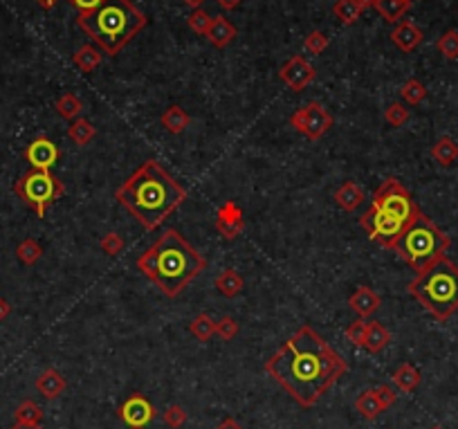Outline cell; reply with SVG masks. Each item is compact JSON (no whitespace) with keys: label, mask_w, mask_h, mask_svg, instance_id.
Here are the masks:
<instances>
[{"label":"cell","mask_w":458,"mask_h":429,"mask_svg":"<svg viewBox=\"0 0 458 429\" xmlns=\"http://www.w3.org/2000/svg\"><path fill=\"white\" fill-rule=\"evenodd\" d=\"M407 290L432 317L447 321L458 311V266L442 256L432 268L416 274Z\"/></svg>","instance_id":"5b68a950"},{"label":"cell","mask_w":458,"mask_h":429,"mask_svg":"<svg viewBox=\"0 0 458 429\" xmlns=\"http://www.w3.org/2000/svg\"><path fill=\"white\" fill-rule=\"evenodd\" d=\"M99 248L108 254V256H117L121 250H124V238H121L117 232H108L103 238H101V243H99Z\"/></svg>","instance_id":"60d3db41"},{"label":"cell","mask_w":458,"mask_h":429,"mask_svg":"<svg viewBox=\"0 0 458 429\" xmlns=\"http://www.w3.org/2000/svg\"><path fill=\"white\" fill-rule=\"evenodd\" d=\"M189 330H191V335L195 337V340L207 342V340H211L213 335H216V321H213L209 315L200 313L198 317H193V319H191Z\"/></svg>","instance_id":"4dcf8cb0"},{"label":"cell","mask_w":458,"mask_h":429,"mask_svg":"<svg viewBox=\"0 0 458 429\" xmlns=\"http://www.w3.org/2000/svg\"><path fill=\"white\" fill-rule=\"evenodd\" d=\"M54 108L58 113V117H63V119H76V117H81V111H83V104L81 99L76 97L74 93H66V95H61L56 101H54Z\"/></svg>","instance_id":"f546056e"},{"label":"cell","mask_w":458,"mask_h":429,"mask_svg":"<svg viewBox=\"0 0 458 429\" xmlns=\"http://www.w3.org/2000/svg\"><path fill=\"white\" fill-rule=\"evenodd\" d=\"M429 429H445V427H440V425H434V427H429Z\"/></svg>","instance_id":"f5cc1de1"},{"label":"cell","mask_w":458,"mask_h":429,"mask_svg":"<svg viewBox=\"0 0 458 429\" xmlns=\"http://www.w3.org/2000/svg\"><path fill=\"white\" fill-rule=\"evenodd\" d=\"M362 11L364 7L357 0H337V3L332 5V16L344 25H353L362 16Z\"/></svg>","instance_id":"83f0119b"},{"label":"cell","mask_w":458,"mask_h":429,"mask_svg":"<svg viewBox=\"0 0 458 429\" xmlns=\"http://www.w3.org/2000/svg\"><path fill=\"white\" fill-rule=\"evenodd\" d=\"M348 306H350V311L357 313V315L364 319V317H371L373 313H377V311H380L382 299H380V295L375 293L373 288L362 286V288H357V290H355L353 295H350Z\"/></svg>","instance_id":"9a60e30c"},{"label":"cell","mask_w":458,"mask_h":429,"mask_svg":"<svg viewBox=\"0 0 458 429\" xmlns=\"http://www.w3.org/2000/svg\"><path fill=\"white\" fill-rule=\"evenodd\" d=\"M315 76H317V72H315L312 64L305 56H301V54H295L279 70V79L290 90H295V93H301L303 88H308L315 81Z\"/></svg>","instance_id":"8fae6325"},{"label":"cell","mask_w":458,"mask_h":429,"mask_svg":"<svg viewBox=\"0 0 458 429\" xmlns=\"http://www.w3.org/2000/svg\"><path fill=\"white\" fill-rule=\"evenodd\" d=\"M400 97H402V101L409 104V106H418V104H422L424 97H427V88H424V84L418 81V79H409V81L400 88Z\"/></svg>","instance_id":"836d02e7"},{"label":"cell","mask_w":458,"mask_h":429,"mask_svg":"<svg viewBox=\"0 0 458 429\" xmlns=\"http://www.w3.org/2000/svg\"><path fill=\"white\" fill-rule=\"evenodd\" d=\"M366 328H369V321H364L362 317L350 321L348 328H346V340L355 346H362L364 344V337H366Z\"/></svg>","instance_id":"74e56055"},{"label":"cell","mask_w":458,"mask_h":429,"mask_svg":"<svg viewBox=\"0 0 458 429\" xmlns=\"http://www.w3.org/2000/svg\"><path fill=\"white\" fill-rule=\"evenodd\" d=\"M436 48L442 56L449 59V61L458 59V32L456 29H447V32L438 39Z\"/></svg>","instance_id":"e575fe53"},{"label":"cell","mask_w":458,"mask_h":429,"mask_svg":"<svg viewBox=\"0 0 458 429\" xmlns=\"http://www.w3.org/2000/svg\"><path fill=\"white\" fill-rule=\"evenodd\" d=\"M101 3H103V0H70V5L79 9V14H88V11H93V9H97Z\"/></svg>","instance_id":"ee69618b"},{"label":"cell","mask_w":458,"mask_h":429,"mask_svg":"<svg viewBox=\"0 0 458 429\" xmlns=\"http://www.w3.org/2000/svg\"><path fill=\"white\" fill-rule=\"evenodd\" d=\"M265 371L301 407H312L346 371V360L312 326L303 324L265 362Z\"/></svg>","instance_id":"6da1fadb"},{"label":"cell","mask_w":458,"mask_h":429,"mask_svg":"<svg viewBox=\"0 0 458 429\" xmlns=\"http://www.w3.org/2000/svg\"><path fill=\"white\" fill-rule=\"evenodd\" d=\"M360 225L364 227L366 236L371 241H375L377 245L389 248V250H393V245L398 243L400 234L407 229V225L400 218H395L393 213L380 209L375 205H369V209L362 213Z\"/></svg>","instance_id":"9c48e42d"},{"label":"cell","mask_w":458,"mask_h":429,"mask_svg":"<svg viewBox=\"0 0 458 429\" xmlns=\"http://www.w3.org/2000/svg\"><path fill=\"white\" fill-rule=\"evenodd\" d=\"M11 429H43L41 425H27V423H16Z\"/></svg>","instance_id":"681fc988"},{"label":"cell","mask_w":458,"mask_h":429,"mask_svg":"<svg viewBox=\"0 0 458 429\" xmlns=\"http://www.w3.org/2000/svg\"><path fill=\"white\" fill-rule=\"evenodd\" d=\"M432 158L440 164V166H452L458 160V144L452 137L442 135L436 140V144L432 146Z\"/></svg>","instance_id":"603a6c76"},{"label":"cell","mask_w":458,"mask_h":429,"mask_svg":"<svg viewBox=\"0 0 458 429\" xmlns=\"http://www.w3.org/2000/svg\"><path fill=\"white\" fill-rule=\"evenodd\" d=\"M58 158H61V151L48 135H39L36 140H32L25 148V160L32 168H39V171H50L58 162Z\"/></svg>","instance_id":"7c38bea8"},{"label":"cell","mask_w":458,"mask_h":429,"mask_svg":"<svg viewBox=\"0 0 458 429\" xmlns=\"http://www.w3.org/2000/svg\"><path fill=\"white\" fill-rule=\"evenodd\" d=\"M449 245L452 238L429 216H424L420 211L416 221L400 234L398 243L393 245V252H398L402 261L416 274H420L427 268H432L436 261H440L449 250Z\"/></svg>","instance_id":"8992f818"},{"label":"cell","mask_w":458,"mask_h":429,"mask_svg":"<svg viewBox=\"0 0 458 429\" xmlns=\"http://www.w3.org/2000/svg\"><path fill=\"white\" fill-rule=\"evenodd\" d=\"M14 191H16V196L25 205H29L36 211L39 218H45V209H48L56 198L66 193V185L50 171L32 168V171H27L23 178L16 180Z\"/></svg>","instance_id":"52a82bcc"},{"label":"cell","mask_w":458,"mask_h":429,"mask_svg":"<svg viewBox=\"0 0 458 429\" xmlns=\"http://www.w3.org/2000/svg\"><path fill=\"white\" fill-rule=\"evenodd\" d=\"M424 34H422V29L418 25H414L411 21H402L398 27L391 32V41L398 45V48L402 52H414L418 45L422 43Z\"/></svg>","instance_id":"e0dca14e"},{"label":"cell","mask_w":458,"mask_h":429,"mask_svg":"<svg viewBox=\"0 0 458 429\" xmlns=\"http://www.w3.org/2000/svg\"><path fill=\"white\" fill-rule=\"evenodd\" d=\"M409 119V108L404 104H400V101H395V104H389L387 106V111H385V121L389 126H402L404 121Z\"/></svg>","instance_id":"d590c367"},{"label":"cell","mask_w":458,"mask_h":429,"mask_svg":"<svg viewBox=\"0 0 458 429\" xmlns=\"http://www.w3.org/2000/svg\"><path fill=\"white\" fill-rule=\"evenodd\" d=\"M160 121H162V126L169 131L171 135H180V133L187 131L191 119H189V115L185 113V108H182V106L173 104V106H169V108L162 113Z\"/></svg>","instance_id":"44dd1931"},{"label":"cell","mask_w":458,"mask_h":429,"mask_svg":"<svg viewBox=\"0 0 458 429\" xmlns=\"http://www.w3.org/2000/svg\"><path fill=\"white\" fill-rule=\"evenodd\" d=\"M117 413L131 429H142L153 420V416H156V409H153V405L146 400L142 393H133V395L126 398L124 403H121Z\"/></svg>","instance_id":"4fadbf2b"},{"label":"cell","mask_w":458,"mask_h":429,"mask_svg":"<svg viewBox=\"0 0 458 429\" xmlns=\"http://www.w3.org/2000/svg\"><path fill=\"white\" fill-rule=\"evenodd\" d=\"M68 135H70V140L76 146H88L90 142L95 140L97 128L93 126V121H88L86 117H76L72 121V126L68 128Z\"/></svg>","instance_id":"484cf974"},{"label":"cell","mask_w":458,"mask_h":429,"mask_svg":"<svg viewBox=\"0 0 458 429\" xmlns=\"http://www.w3.org/2000/svg\"><path fill=\"white\" fill-rule=\"evenodd\" d=\"M213 283H216L218 293H220L223 297H227V299H232V297L240 295V290H243V277H240V274H238L236 270H232V268L223 270Z\"/></svg>","instance_id":"d4e9b609"},{"label":"cell","mask_w":458,"mask_h":429,"mask_svg":"<svg viewBox=\"0 0 458 429\" xmlns=\"http://www.w3.org/2000/svg\"><path fill=\"white\" fill-rule=\"evenodd\" d=\"M355 407H357V411L362 413V416H364L366 420H373V418H377V416H380L382 411H385V407H382V403H380V398H377L375 389L362 391V393H360V398H357V403H355Z\"/></svg>","instance_id":"f1b7e54d"},{"label":"cell","mask_w":458,"mask_h":429,"mask_svg":"<svg viewBox=\"0 0 458 429\" xmlns=\"http://www.w3.org/2000/svg\"><path fill=\"white\" fill-rule=\"evenodd\" d=\"M216 429H243V427H240V423H238L236 418H232V416H227V418H225V420H223V423H220V425H218Z\"/></svg>","instance_id":"f6af8a7d"},{"label":"cell","mask_w":458,"mask_h":429,"mask_svg":"<svg viewBox=\"0 0 458 429\" xmlns=\"http://www.w3.org/2000/svg\"><path fill=\"white\" fill-rule=\"evenodd\" d=\"M72 64L81 72H93L101 64V50L95 48V45H81V48L72 54Z\"/></svg>","instance_id":"4316f807"},{"label":"cell","mask_w":458,"mask_h":429,"mask_svg":"<svg viewBox=\"0 0 458 429\" xmlns=\"http://www.w3.org/2000/svg\"><path fill=\"white\" fill-rule=\"evenodd\" d=\"M76 25L103 54L117 56L148 25V19L131 0H103L97 9L79 14Z\"/></svg>","instance_id":"277c9868"},{"label":"cell","mask_w":458,"mask_h":429,"mask_svg":"<svg viewBox=\"0 0 458 429\" xmlns=\"http://www.w3.org/2000/svg\"><path fill=\"white\" fill-rule=\"evenodd\" d=\"M357 3L366 9V7H373V5L377 3V0H357Z\"/></svg>","instance_id":"f907efd6"},{"label":"cell","mask_w":458,"mask_h":429,"mask_svg":"<svg viewBox=\"0 0 458 429\" xmlns=\"http://www.w3.org/2000/svg\"><path fill=\"white\" fill-rule=\"evenodd\" d=\"M36 389L43 398L48 400H54L61 393L66 391V378L61 375L56 369H45L39 378H36Z\"/></svg>","instance_id":"d6986e66"},{"label":"cell","mask_w":458,"mask_h":429,"mask_svg":"<svg viewBox=\"0 0 458 429\" xmlns=\"http://www.w3.org/2000/svg\"><path fill=\"white\" fill-rule=\"evenodd\" d=\"M387 23H398L411 7V0H377L373 5Z\"/></svg>","instance_id":"cb8c5ba5"},{"label":"cell","mask_w":458,"mask_h":429,"mask_svg":"<svg viewBox=\"0 0 458 429\" xmlns=\"http://www.w3.org/2000/svg\"><path fill=\"white\" fill-rule=\"evenodd\" d=\"M375 393H377V398H380V403H382V407L385 409H389L391 405H395V391L389 387V385H380V387H375Z\"/></svg>","instance_id":"7bdbcfd3"},{"label":"cell","mask_w":458,"mask_h":429,"mask_svg":"<svg viewBox=\"0 0 458 429\" xmlns=\"http://www.w3.org/2000/svg\"><path fill=\"white\" fill-rule=\"evenodd\" d=\"M216 335L223 337L225 342H232L238 335V321L234 317H223L220 321H216Z\"/></svg>","instance_id":"ab89813d"},{"label":"cell","mask_w":458,"mask_h":429,"mask_svg":"<svg viewBox=\"0 0 458 429\" xmlns=\"http://www.w3.org/2000/svg\"><path fill=\"white\" fill-rule=\"evenodd\" d=\"M36 3H39V5H41L43 9H52V7H54V5L58 3V0H36Z\"/></svg>","instance_id":"c3c4849f"},{"label":"cell","mask_w":458,"mask_h":429,"mask_svg":"<svg viewBox=\"0 0 458 429\" xmlns=\"http://www.w3.org/2000/svg\"><path fill=\"white\" fill-rule=\"evenodd\" d=\"M115 198L137 223L153 232L187 201V189L160 162L146 160L117 187Z\"/></svg>","instance_id":"7a4b0ae2"},{"label":"cell","mask_w":458,"mask_h":429,"mask_svg":"<svg viewBox=\"0 0 458 429\" xmlns=\"http://www.w3.org/2000/svg\"><path fill=\"white\" fill-rule=\"evenodd\" d=\"M9 313H11V306H9V301L0 297V321H5V319L9 317Z\"/></svg>","instance_id":"bcb514c9"},{"label":"cell","mask_w":458,"mask_h":429,"mask_svg":"<svg viewBox=\"0 0 458 429\" xmlns=\"http://www.w3.org/2000/svg\"><path fill=\"white\" fill-rule=\"evenodd\" d=\"M164 423L169 425L171 429H180L182 425L187 423V411L182 409L180 405H171L169 409L164 411Z\"/></svg>","instance_id":"b9f144b4"},{"label":"cell","mask_w":458,"mask_h":429,"mask_svg":"<svg viewBox=\"0 0 458 429\" xmlns=\"http://www.w3.org/2000/svg\"><path fill=\"white\" fill-rule=\"evenodd\" d=\"M236 34H238V29H236V25L232 21L225 19V16H216V19H211V25H209L205 36H207V41L213 45V48L223 50L236 39Z\"/></svg>","instance_id":"2e32d148"},{"label":"cell","mask_w":458,"mask_h":429,"mask_svg":"<svg viewBox=\"0 0 458 429\" xmlns=\"http://www.w3.org/2000/svg\"><path fill=\"white\" fill-rule=\"evenodd\" d=\"M216 229L220 232L223 238L227 241H236L243 229H245V221H243V211L236 203L227 201L218 207L216 211Z\"/></svg>","instance_id":"5bb4252c"},{"label":"cell","mask_w":458,"mask_h":429,"mask_svg":"<svg viewBox=\"0 0 458 429\" xmlns=\"http://www.w3.org/2000/svg\"><path fill=\"white\" fill-rule=\"evenodd\" d=\"M371 205L393 213V216L400 218L407 227L414 223L420 213V207L414 203V198H411V193L404 189V185L398 178H387L382 182L377 191L373 193Z\"/></svg>","instance_id":"ba28073f"},{"label":"cell","mask_w":458,"mask_h":429,"mask_svg":"<svg viewBox=\"0 0 458 429\" xmlns=\"http://www.w3.org/2000/svg\"><path fill=\"white\" fill-rule=\"evenodd\" d=\"M185 3H187L189 7H195V9H198V7H200V5L205 3V0H185Z\"/></svg>","instance_id":"816d5d0a"},{"label":"cell","mask_w":458,"mask_h":429,"mask_svg":"<svg viewBox=\"0 0 458 429\" xmlns=\"http://www.w3.org/2000/svg\"><path fill=\"white\" fill-rule=\"evenodd\" d=\"M216 3H218V5H220L223 9H227V11H232V9H236V7H238V5L243 3V0H216Z\"/></svg>","instance_id":"7dc6e473"},{"label":"cell","mask_w":458,"mask_h":429,"mask_svg":"<svg viewBox=\"0 0 458 429\" xmlns=\"http://www.w3.org/2000/svg\"><path fill=\"white\" fill-rule=\"evenodd\" d=\"M328 43H330L328 36L324 32H319V29H315V32H310L308 36H305L303 48L308 50V52H312V54H322L328 48Z\"/></svg>","instance_id":"f35d334b"},{"label":"cell","mask_w":458,"mask_h":429,"mask_svg":"<svg viewBox=\"0 0 458 429\" xmlns=\"http://www.w3.org/2000/svg\"><path fill=\"white\" fill-rule=\"evenodd\" d=\"M187 25L193 29V32H198V34H207V29H209V25H211V16L205 11V9H193L191 14H189V19H187Z\"/></svg>","instance_id":"8d00e7d4"},{"label":"cell","mask_w":458,"mask_h":429,"mask_svg":"<svg viewBox=\"0 0 458 429\" xmlns=\"http://www.w3.org/2000/svg\"><path fill=\"white\" fill-rule=\"evenodd\" d=\"M16 423H27V425H41L43 420V409L34 400H23L16 411H14Z\"/></svg>","instance_id":"1f68e13d"},{"label":"cell","mask_w":458,"mask_h":429,"mask_svg":"<svg viewBox=\"0 0 458 429\" xmlns=\"http://www.w3.org/2000/svg\"><path fill=\"white\" fill-rule=\"evenodd\" d=\"M420 371L416 369L414 364H400L398 369H395L393 373V385L398 387L402 393H411V391H416L418 385H420Z\"/></svg>","instance_id":"7402d4cb"},{"label":"cell","mask_w":458,"mask_h":429,"mask_svg":"<svg viewBox=\"0 0 458 429\" xmlns=\"http://www.w3.org/2000/svg\"><path fill=\"white\" fill-rule=\"evenodd\" d=\"M290 124L295 126L297 133H301V135L308 137V140L317 142L332 128V115L324 108L322 104L308 101L305 106H301L299 111L292 113Z\"/></svg>","instance_id":"30bf717a"},{"label":"cell","mask_w":458,"mask_h":429,"mask_svg":"<svg viewBox=\"0 0 458 429\" xmlns=\"http://www.w3.org/2000/svg\"><path fill=\"white\" fill-rule=\"evenodd\" d=\"M207 268L205 256L180 232L169 229L137 258V270L156 283L164 297H178Z\"/></svg>","instance_id":"3957f363"},{"label":"cell","mask_w":458,"mask_h":429,"mask_svg":"<svg viewBox=\"0 0 458 429\" xmlns=\"http://www.w3.org/2000/svg\"><path fill=\"white\" fill-rule=\"evenodd\" d=\"M335 203H337L344 211H355L364 201H366V193L360 185H355L353 180H346L344 185L335 191Z\"/></svg>","instance_id":"ac0fdd59"},{"label":"cell","mask_w":458,"mask_h":429,"mask_svg":"<svg viewBox=\"0 0 458 429\" xmlns=\"http://www.w3.org/2000/svg\"><path fill=\"white\" fill-rule=\"evenodd\" d=\"M391 342V333L380 324V321H369V328H366V337H364V348L369 350V353H380V350H385L387 344Z\"/></svg>","instance_id":"ffe728a7"},{"label":"cell","mask_w":458,"mask_h":429,"mask_svg":"<svg viewBox=\"0 0 458 429\" xmlns=\"http://www.w3.org/2000/svg\"><path fill=\"white\" fill-rule=\"evenodd\" d=\"M16 256H19V261H21L23 266H34V263L39 261V258L43 256L41 243L34 241V238H25L23 243H19Z\"/></svg>","instance_id":"d6a6232c"}]
</instances>
